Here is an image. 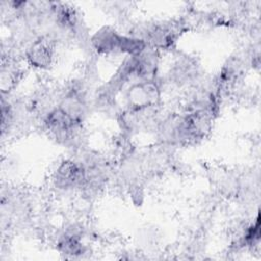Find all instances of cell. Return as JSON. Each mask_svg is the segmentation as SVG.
<instances>
[{
	"mask_svg": "<svg viewBox=\"0 0 261 261\" xmlns=\"http://www.w3.org/2000/svg\"><path fill=\"white\" fill-rule=\"evenodd\" d=\"M51 56H52L51 48L44 41L36 42L31 47L29 52V59L31 63L39 67L49 65Z\"/></svg>",
	"mask_w": 261,
	"mask_h": 261,
	"instance_id": "3957f363",
	"label": "cell"
},
{
	"mask_svg": "<svg viewBox=\"0 0 261 261\" xmlns=\"http://www.w3.org/2000/svg\"><path fill=\"white\" fill-rule=\"evenodd\" d=\"M158 98L157 89L152 84H143L135 86L130 91L129 99L137 106H147L155 103Z\"/></svg>",
	"mask_w": 261,
	"mask_h": 261,
	"instance_id": "6da1fadb",
	"label": "cell"
},
{
	"mask_svg": "<svg viewBox=\"0 0 261 261\" xmlns=\"http://www.w3.org/2000/svg\"><path fill=\"white\" fill-rule=\"evenodd\" d=\"M83 178V169L73 162H65L58 168L57 179L61 186H73L80 182Z\"/></svg>",
	"mask_w": 261,
	"mask_h": 261,
	"instance_id": "7a4b0ae2",
	"label": "cell"
}]
</instances>
